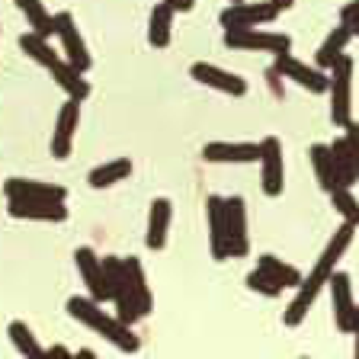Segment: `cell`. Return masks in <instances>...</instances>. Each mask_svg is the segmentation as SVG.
I'll return each mask as SVG.
<instances>
[{
	"label": "cell",
	"instance_id": "11",
	"mask_svg": "<svg viewBox=\"0 0 359 359\" xmlns=\"http://www.w3.org/2000/svg\"><path fill=\"white\" fill-rule=\"evenodd\" d=\"M7 199H22V202H65L67 189L61 183H42V180H22V177H10L4 183Z\"/></svg>",
	"mask_w": 359,
	"mask_h": 359
},
{
	"label": "cell",
	"instance_id": "36",
	"mask_svg": "<svg viewBox=\"0 0 359 359\" xmlns=\"http://www.w3.org/2000/svg\"><path fill=\"white\" fill-rule=\"evenodd\" d=\"M45 356H65V359H71V356H74V350H67V346L55 344V346H48V350H45Z\"/></svg>",
	"mask_w": 359,
	"mask_h": 359
},
{
	"label": "cell",
	"instance_id": "27",
	"mask_svg": "<svg viewBox=\"0 0 359 359\" xmlns=\"http://www.w3.org/2000/svg\"><path fill=\"white\" fill-rule=\"evenodd\" d=\"M257 269H263L269 279H276L283 289H295V285L302 283V273L292 263H285V260H279V257H273V254H263L260 260H257Z\"/></svg>",
	"mask_w": 359,
	"mask_h": 359
},
{
	"label": "cell",
	"instance_id": "29",
	"mask_svg": "<svg viewBox=\"0 0 359 359\" xmlns=\"http://www.w3.org/2000/svg\"><path fill=\"white\" fill-rule=\"evenodd\" d=\"M7 337L13 340V346H16V353H20V356H29V359L45 356V346H39L36 334L29 330V324H26V321H10Z\"/></svg>",
	"mask_w": 359,
	"mask_h": 359
},
{
	"label": "cell",
	"instance_id": "32",
	"mask_svg": "<svg viewBox=\"0 0 359 359\" xmlns=\"http://www.w3.org/2000/svg\"><path fill=\"white\" fill-rule=\"evenodd\" d=\"M247 285L254 292H260V295H266V299H276V295H283V285L276 283V279H269L263 269H254L250 276H247Z\"/></svg>",
	"mask_w": 359,
	"mask_h": 359
},
{
	"label": "cell",
	"instance_id": "19",
	"mask_svg": "<svg viewBox=\"0 0 359 359\" xmlns=\"http://www.w3.org/2000/svg\"><path fill=\"white\" fill-rule=\"evenodd\" d=\"M170 218H173V205L170 199H154L148 212V231H144V244L151 250H164L167 244V231H170Z\"/></svg>",
	"mask_w": 359,
	"mask_h": 359
},
{
	"label": "cell",
	"instance_id": "4",
	"mask_svg": "<svg viewBox=\"0 0 359 359\" xmlns=\"http://www.w3.org/2000/svg\"><path fill=\"white\" fill-rule=\"evenodd\" d=\"M224 45L238 48V52H263V55L292 52V39L285 32H263L257 26H250V29H224Z\"/></svg>",
	"mask_w": 359,
	"mask_h": 359
},
{
	"label": "cell",
	"instance_id": "23",
	"mask_svg": "<svg viewBox=\"0 0 359 359\" xmlns=\"http://www.w3.org/2000/svg\"><path fill=\"white\" fill-rule=\"evenodd\" d=\"M173 13L177 10L170 7V4H157L154 10H151V20H148V42L154 45V48H167L170 45V36H173Z\"/></svg>",
	"mask_w": 359,
	"mask_h": 359
},
{
	"label": "cell",
	"instance_id": "10",
	"mask_svg": "<svg viewBox=\"0 0 359 359\" xmlns=\"http://www.w3.org/2000/svg\"><path fill=\"white\" fill-rule=\"evenodd\" d=\"M224 228H228V250L231 257L250 254V234H247V202L241 196H224Z\"/></svg>",
	"mask_w": 359,
	"mask_h": 359
},
{
	"label": "cell",
	"instance_id": "12",
	"mask_svg": "<svg viewBox=\"0 0 359 359\" xmlns=\"http://www.w3.org/2000/svg\"><path fill=\"white\" fill-rule=\"evenodd\" d=\"M77 122H81V100L67 97V103L61 106V112H58L55 132H52V157H55V161H65V157H71V148H74V135H77Z\"/></svg>",
	"mask_w": 359,
	"mask_h": 359
},
{
	"label": "cell",
	"instance_id": "5",
	"mask_svg": "<svg viewBox=\"0 0 359 359\" xmlns=\"http://www.w3.org/2000/svg\"><path fill=\"white\" fill-rule=\"evenodd\" d=\"M103 269H106V283H109V299L116 302V318H119L122 324H135L142 314H138V305H135V299H132L122 260L119 257H103Z\"/></svg>",
	"mask_w": 359,
	"mask_h": 359
},
{
	"label": "cell",
	"instance_id": "31",
	"mask_svg": "<svg viewBox=\"0 0 359 359\" xmlns=\"http://www.w3.org/2000/svg\"><path fill=\"white\" fill-rule=\"evenodd\" d=\"M330 202H334V209L344 215V222H353L359 228V199L353 196V187H337L330 189Z\"/></svg>",
	"mask_w": 359,
	"mask_h": 359
},
{
	"label": "cell",
	"instance_id": "33",
	"mask_svg": "<svg viewBox=\"0 0 359 359\" xmlns=\"http://www.w3.org/2000/svg\"><path fill=\"white\" fill-rule=\"evenodd\" d=\"M346 144H350V154H353V161H356V170H359V122H346Z\"/></svg>",
	"mask_w": 359,
	"mask_h": 359
},
{
	"label": "cell",
	"instance_id": "37",
	"mask_svg": "<svg viewBox=\"0 0 359 359\" xmlns=\"http://www.w3.org/2000/svg\"><path fill=\"white\" fill-rule=\"evenodd\" d=\"M350 334L356 337V350H353V353L359 356V305H356V314H353V330H350Z\"/></svg>",
	"mask_w": 359,
	"mask_h": 359
},
{
	"label": "cell",
	"instance_id": "39",
	"mask_svg": "<svg viewBox=\"0 0 359 359\" xmlns=\"http://www.w3.org/2000/svg\"><path fill=\"white\" fill-rule=\"evenodd\" d=\"M350 29H353V39H359V20H356V22H350Z\"/></svg>",
	"mask_w": 359,
	"mask_h": 359
},
{
	"label": "cell",
	"instance_id": "16",
	"mask_svg": "<svg viewBox=\"0 0 359 359\" xmlns=\"http://www.w3.org/2000/svg\"><path fill=\"white\" fill-rule=\"evenodd\" d=\"M202 157L212 164H254L260 161V142H209Z\"/></svg>",
	"mask_w": 359,
	"mask_h": 359
},
{
	"label": "cell",
	"instance_id": "6",
	"mask_svg": "<svg viewBox=\"0 0 359 359\" xmlns=\"http://www.w3.org/2000/svg\"><path fill=\"white\" fill-rule=\"evenodd\" d=\"M273 71H276L283 81H295L299 87L311 90V93H327V71H321V67H308L305 61H299L292 52L273 55Z\"/></svg>",
	"mask_w": 359,
	"mask_h": 359
},
{
	"label": "cell",
	"instance_id": "25",
	"mask_svg": "<svg viewBox=\"0 0 359 359\" xmlns=\"http://www.w3.org/2000/svg\"><path fill=\"white\" fill-rule=\"evenodd\" d=\"M128 173H132V161H128V157H116V161H106V164L93 167L87 180H90V187L93 189H106V187L122 183Z\"/></svg>",
	"mask_w": 359,
	"mask_h": 359
},
{
	"label": "cell",
	"instance_id": "14",
	"mask_svg": "<svg viewBox=\"0 0 359 359\" xmlns=\"http://www.w3.org/2000/svg\"><path fill=\"white\" fill-rule=\"evenodd\" d=\"M330 299H334V324L340 334H350L353 330V314H356V302H353V285L346 273H330L327 279Z\"/></svg>",
	"mask_w": 359,
	"mask_h": 359
},
{
	"label": "cell",
	"instance_id": "35",
	"mask_svg": "<svg viewBox=\"0 0 359 359\" xmlns=\"http://www.w3.org/2000/svg\"><path fill=\"white\" fill-rule=\"evenodd\" d=\"M164 4H170L177 13H189V10L196 7V0H164Z\"/></svg>",
	"mask_w": 359,
	"mask_h": 359
},
{
	"label": "cell",
	"instance_id": "34",
	"mask_svg": "<svg viewBox=\"0 0 359 359\" xmlns=\"http://www.w3.org/2000/svg\"><path fill=\"white\" fill-rule=\"evenodd\" d=\"M340 20H344V22H356L359 20V0H350V4H344V10H340Z\"/></svg>",
	"mask_w": 359,
	"mask_h": 359
},
{
	"label": "cell",
	"instance_id": "40",
	"mask_svg": "<svg viewBox=\"0 0 359 359\" xmlns=\"http://www.w3.org/2000/svg\"><path fill=\"white\" fill-rule=\"evenodd\" d=\"M231 4H241V0H231Z\"/></svg>",
	"mask_w": 359,
	"mask_h": 359
},
{
	"label": "cell",
	"instance_id": "24",
	"mask_svg": "<svg viewBox=\"0 0 359 359\" xmlns=\"http://www.w3.org/2000/svg\"><path fill=\"white\" fill-rule=\"evenodd\" d=\"M311 167H314V177H318V183H321L324 193L344 187L340 177H337L334 157H330V144H311Z\"/></svg>",
	"mask_w": 359,
	"mask_h": 359
},
{
	"label": "cell",
	"instance_id": "7",
	"mask_svg": "<svg viewBox=\"0 0 359 359\" xmlns=\"http://www.w3.org/2000/svg\"><path fill=\"white\" fill-rule=\"evenodd\" d=\"M260 183H263V193H266L269 199L283 196L285 167H283V144H279L276 135H266L260 142Z\"/></svg>",
	"mask_w": 359,
	"mask_h": 359
},
{
	"label": "cell",
	"instance_id": "1",
	"mask_svg": "<svg viewBox=\"0 0 359 359\" xmlns=\"http://www.w3.org/2000/svg\"><path fill=\"white\" fill-rule=\"evenodd\" d=\"M353 234H356V224H353V222H344L334 231V238H330L327 247H324L321 260L314 263L311 273H308V276H302V283L295 285V299H292L289 308L283 311V324H285V327H299V324L305 321L308 308L318 302V295H321V289L327 285L330 273L337 269V260H340V257L346 254V247L353 244Z\"/></svg>",
	"mask_w": 359,
	"mask_h": 359
},
{
	"label": "cell",
	"instance_id": "26",
	"mask_svg": "<svg viewBox=\"0 0 359 359\" xmlns=\"http://www.w3.org/2000/svg\"><path fill=\"white\" fill-rule=\"evenodd\" d=\"M16 7L22 10L26 22H29V29L42 39H52L55 36V16L45 10L42 0H16Z\"/></svg>",
	"mask_w": 359,
	"mask_h": 359
},
{
	"label": "cell",
	"instance_id": "8",
	"mask_svg": "<svg viewBox=\"0 0 359 359\" xmlns=\"http://www.w3.org/2000/svg\"><path fill=\"white\" fill-rule=\"evenodd\" d=\"M279 13H283V10H279L273 0H266V4H247V0H241V4H228L218 20H222L224 29H250V26L273 22Z\"/></svg>",
	"mask_w": 359,
	"mask_h": 359
},
{
	"label": "cell",
	"instance_id": "2",
	"mask_svg": "<svg viewBox=\"0 0 359 359\" xmlns=\"http://www.w3.org/2000/svg\"><path fill=\"white\" fill-rule=\"evenodd\" d=\"M67 311H71V318H74V321H81L83 327L97 330L100 337H106L116 350L138 353V337H135L132 324H122L119 318H109V314L100 308V302H93L90 295H87V299H81V295L67 299Z\"/></svg>",
	"mask_w": 359,
	"mask_h": 359
},
{
	"label": "cell",
	"instance_id": "18",
	"mask_svg": "<svg viewBox=\"0 0 359 359\" xmlns=\"http://www.w3.org/2000/svg\"><path fill=\"white\" fill-rule=\"evenodd\" d=\"M10 218H22V222H65L67 205L65 202H22L7 199Z\"/></svg>",
	"mask_w": 359,
	"mask_h": 359
},
{
	"label": "cell",
	"instance_id": "38",
	"mask_svg": "<svg viewBox=\"0 0 359 359\" xmlns=\"http://www.w3.org/2000/svg\"><path fill=\"white\" fill-rule=\"evenodd\" d=\"M273 4H276L279 10H292V7H295V0H273Z\"/></svg>",
	"mask_w": 359,
	"mask_h": 359
},
{
	"label": "cell",
	"instance_id": "3",
	"mask_svg": "<svg viewBox=\"0 0 359 359\" xmlns=\"http://www.w3.org/2000/svg\"><path fill=\"white\" fill-rule=\"evenodd\" d=\"M353 65L350 55L337 61L334 67L327 71V93H330V122L337 128H346L350 122V112H353Z\"/></svg>",
	"mask_w": 359,
	"mask_h": 359
},
{
	"label": "cell",
	"instance_id": "9",
	"mask_svg": "<svg viewBox=\"0 0 359 359\" xmlns=\"http://www.w3.org/2000/svg\"><path fill=\"white\" fill-rule=\"evenodd\" d=\"M55 36L61 39L65 61H71L77 71H83V74H87L93 61H90V52H87V45H83V36H81V29H77V20L67 13V10L55 13Z\"/></svg>",
	"mask_w": 359,
	"mask_h": 359
},
{
	"label": "cell",
	"instance_id": "20",
	"mask_svg": "<svg viewBox=\"0 0 359 359\" xmlns=\"http://www.w3.org/2000/svg\"><path fill=\"white\" fill-rule=\"evenodd\" d=\"M350 39H353L350 22L340 20V26H334V29H330V36L324 39L321 48H318V55H314V67H321V71H330L337 61L344 58V48L350 45Z\"/></svg>",
	"mask_w": 359,
	"mask_h": 359
},
{
	"label": "cell",
	"instance_id": "17",
	"mask_svg": "<svg viewBox=\"0 0 359 359\" xmlns=\"http://www.w3.org/2000/svg\"><path fill=\"white\" fill-rule=\"evenodd\" d=\"M205 218H209V244L215 260H228V228H224V196H209L205 199Z\"/></svg>",
	"mask_w": 359,
	"mask_h": 359
},
{
	"label": "cell",
	"instance_id": "15",
	"mask_svg": "<svg viewBox=\"0 0 359 359\" xmlns=\"http://www.w3.org/2000/svg\"><path fill=\"white\" fill-rule=\"evenodd\" d=\"M189 74H193V81L205 83V87H212V90H222L228 97H244L247 93L244 77L231 74V71H224V67H218V65H209V61H196V65L189 67Z\"/></svg>",
	"mask_w": 359,
	"mask_h": 359
},
{
	"label": "cell",
	"instance_id": "30",
	"mask_svg": "<svg viewBox=\"0 0 359 359\" xmlns=\"http://www.w3.org/2000/svg\"><path fill=\"white\" fill-rule=\"evenodd\" d=\"M20 48L26 55H29L36 65H42V67H48L58 55L52 52V39H42V36H36V32H22L20 36Z\"/></svg>",
	"mask_w": 359,
	"mask_h": 359
},
{
	"label": "cell",
	"instance_id": "28",
	"mask_svg": "<svg viewBox=\"0 0 359 359\" xmlns=\"http://www.w3.org/2000/svg\"><path fill=\"white\" fill-rule=\"evenodd\" d=\"M330 157H334L337 177H340V183H344V187H353V183H359V170H356V161H353V154H350V144H346V138H337V142L330 144Z\"/></svg>",
	"mask_w": 359,
	"mask_h": 359
},
{
	"label": "cell",
	"instance_id": "22",
	"mask_svg": "<svg viewBox=\"0 0 359 359\" xmlns=\"http://www.w3.org/2000/svg\"><path fill=\"white\" fill-rule=\"evenodd\" d=\"M122 266H126V279H128V289H132L135 305H138V314H142V318H148L151 308H154V299H151L148 276H144L142 260H138V257H128V260H122Z\"/></svg>",
	"mask_w": 359,
	"mask_h": 359
},
{
	"label": "cell",
	"instance_id": "13",
	"mask_svg": "<svg viewBox=\"0 0 359 359\" xmlns=\"http://www.w3.org/2000/svg\"><path fill=\"white\" fill-rule=\"evenodd\" d=\"M74 263H77V273H81L83 285H87L90 299L103 305L109 299V283H106V269H103V260H100L90 247H77L74 250Z\"/></svg>",
	"mask_w": 359,
	"mask_h": 359
},
{
	"label": "cell",
	"instance_id": "21",
	"mask_svg": "<svg viewBox=\"0 0 359 359\" xmlns=\"http://www.w3.org/2000/svg\"><path fill=\"white\" fill-rule=\"evenodd\" d=\"M48 71H52V77L58 81V87L65 90L67 97L81 100V103L90 97V83L83 81V71H77V67L71 65V61H65L61 55L52 61V65H48Z\"/></svg>",
	"mask_w": 359,
	"mask_h": 359
}]
</instances>
